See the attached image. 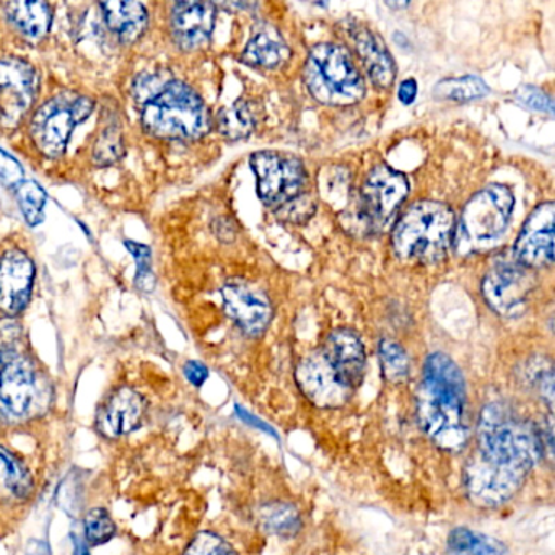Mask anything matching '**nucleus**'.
Instances as JSON below:
<instances>
[{
  "label": "nucleus",
  "instance_id": "nucleus-1",
  "mask_svg": "<svg viewBox=\"0 0 555 555\" xmlns=\"http://www.w3.org/2000/svg\"><path fill=\"white\" fill-rule=\"evenodd\" d=\"M479 450L464 470L467 495L476 505L508 502L544 457L539 425L502 402L483 408L477 428Z\"/></svg>",
  "mask_w": 555,
  "mask_h": 555
},
{
  "label": "nucleus",
  "instance_id": "nucleus-2",
  "mask_svg": "<svg viewBox=\"0 0 555 555\" xmlns=\"http://www.w3.org/2000/svg\"><path fill=\"white\" fill-rule=\"evenodd\" d=\"M417 415L422 430L441 450L457 453L466 447V382L460 366L444 353L435 352L425 360Z\"/></svg>",
  "mask_w": 555,
  "mask_h": 555
},
{
  "label": "nucleus",
  "instance_id": "nucleus-3",
  "mask_svg": "<svg viewBox=\"0 0 555 555\" xmlns=\"http://www.w3.org/2000/svg\"><path fill=\"white\" fill-rule=\"evenodd\" d=\"M456 235L453 210L437 201L409 207L392 230V248L404 261L430 262L444 258Z\"/></svg>",
  "mask_w": 555,
  "mask_h": 555
},
{
  "label": "nucleus",
  "instance_id": "nucleus-4",
  "mask_svg": "<svg viewBox=\"0 0 555 555\" xmlns=\"http://www.w3.org/2000/svg\"><path fill=\"white\" fill-rule=\"evenodd\" d=\"M141 106L142 126L155 138L196 141L209 132L210 113L204 100L171 76Z\"/></svg>",
  "mask_w": 555,
  "mask_h": 555
},
{
  "label": "nucleus",
  "instance_id": "nucleus-5",
  "mask_svg": "<svg viewBox=\"0 0 555 555\" xmlns=\"http://www.w3.org/2000/svg\"><path fill=\"white\" fill-rule=\"evenodd\" d=\"M304 79L308 92L327 106H350L365 95V82L346 48L317 44L305 63Z\"/></svg>",
  "mask_w": 555,
  "mask_h": 555
},
{
  "label": "nucleus",
  "instance_id": "nucleus-6",
  "mask_svg": "<svg viewBox=\"0 0 555 555\" xmlns=\"http://www.w3.org/2000/svg\"><path fill=\"white\" fill-rule=\"evenodd\" d=\"M95 103L89 96L64 92L48 100L30 125V135L41 154L50 158L63 157L73 138L74 129L92 115Z\"/></svg>",
  "mask_w": 555,
  "mask_h": 555
},
{
  "label": "nucleus",
  "instance_id": "nucleus-7",
  "mask_svg": "<svg viewBox=\"0 0 555 555\" xmlns=\"http://www.w3.org/2000/svg\"><path fill=\"white\" fill-rule=\"evenodd\" d=\"M515 197L503 184H490L470 197L461 216L457 242L461 248H483L505 232Z\"/></svg>",
  "mask_w": 555,
  "mask_h": 555
},
{
  "label": "nucleus",
  "instance_id": "nucleus-8",
  "mask_svg": "<svg viewBox=\"0 0 555 555\" xmlns=\"http://www.w3.org/2000/svg\"><path fill=\"white\" fill-rule=\"evenodd\" d=\"M251 168L258 180V196L272 209H281L304 194L307 171L297 157L281 152L262 151L251 157Z\"/></svg>",
  "mask_w": 555,
  "mask_h": 555
},
{
  "label": "nucleus",
  "instance_id": "nucleus-9",
  "mask_svg": "<svg viewBox=\"0 0 555 555\" xmlns=\"http://www.w3.org/2000/svg\"><path fill=\"white\" fill-rule=\"evenodd\" d=\"M409 194L404 175L388 165L370 171L360 190V217L372 230H383L395 219Z\"/></svg>",
  "mask_w": 555,
  "mask_h": 555
},
{
  "label": "nucleus",
  "instance_id": "nucleus-10",
  "mask_svg": "<svg viewBox=\"0 0 555 555\" xmlns=\"http://www.w3.org/2000/svg\"><path fill=\"white\" fill-rule=\"evenodd\" d=\"M531 269L518 262H499L493 266L482 282V294L500 317L515 318L525 311L526 301L534 291V275Z\"/></svg>",
  "mask_w": 555,
  "mask_h": 555
},
{
  "label": "nucleus",
  "instance_id": "nucleus-11",
  "mask_svg": "<svg viewBox=\"0 0 555 555\" xmlns=\"http://www.w3.org/2000/svg\"><path fill=\"white\" fill-rule=\"evenodd\" d=\"M37 73L22 60L0 61V126L14 129L24 121L37 100Z\"/></svg>",
  "mask_w": 555,
  "mask_h": 555
},
{
  "label": "nucleus",
  "instance_id": "nucleus-12",
  "mask_svg": "<svg viewBox=\"0 0 555 555\" xmlns=\"http://www.w3.org/2000/svg\"><path fill=\"white\" fill-rule=\"evenodd\" d=\"M37 396V373L27 357L12 349L0 350V412L22 417Z\"/></svg>",
  "mask_w": 555,
  "mask_h": 555
},
{
  "label": "nucleus",
  "instance_id": "nucleus-13",
  "mask_svg": "<svg viewBox=\"0 0 555 555\" xmlns=\"http://www.w3.org/2000/svg\"><path fill=\"white\" fill-rule=\"evenodd\" d=\"M554 203L532 210L515 242V259L528 269L547 268L554 262Z\"/></svg>",
  "mask_w": 555,
  "mask_h": 555
},
{
  "label": "nucleus",
  "instance_id": "nucleus-14",
  "mask_svg": "<svg viewBox=\"0 0 555 555\" xmlns=\"http://www.w3.org/2000/svg\"><path fill=\"white\" fill-rule=\"evenodd\" d=\"M295 378L301 392L318 408H340L352 395V389L340 382L321 350L298 363Z\"/></svg>",
  "mask_w": 555,
  "mask_h": 555
},
{
  "label": "nucleus",
  "instance_id": "nucleus-15",
  "mask_svg": "<svg viewBox=\"0 0 555 555\" xmlns=\"http://www.w3.org/2000/svg\"><path fill=\"white\" fill-rule=\"evenodd\" d=\"M223 308L236 326L251 337L261 336L272 321L269 298L253 285L232 281L222 288Z\"/></svg>",
  "mask_w": 555,
  "mask_h": 555
},
{
  "label": "nucleus",
  "instance_id": "nucleus-16",
  "mask_svg": "<svg viewBox=\"0 0 555 555\" xmlns=\"http://www.w3.org/2000/svg\"><path fill=\"white\" fill-rule=\"evenodd\" d=\"M35 264L21 249H11L0 258V311L15 317L30 301Z\"/></svg>",
  "mask_w": 555,
  "mask_h": 555
},
{
  "label": "nucleus",
  "instance_id": "nucleus-17",
  "mask_svg": "<svg viewBox=\"0 0 555 555\" xmlns=\"http://www.w3.org/2000/svg\"><path fill=\"white\" fill-rule=\"evenodd\" d=\"M321 352L347 388L353 391L362 383L366 356L362 339L356 331L347 327L333 331Z\"/></svg>",
  "mask_w": 555,
  "mask_h": 555
},
{
  "label": "nucleus",
  "instance_id": "nucleus-18",
  "mask_svg": "<svg viewBox=\"0 0 555 555\" xmlns=\"http://www.w3.org/2000/svg\"><path fill=\"white\" fill-rule=\"evenodd\" d=\"M144 412V398L134 389L121 388L113 392L112 398L100 409L96 427L103 437L119 438L141 425Z\"/></svg>",
  "mask_w": 555,
  "mask_h": 555
},
{
  "label": "nucleus",
  "instance_id": "nucleus-19",
  "mask_svg": "<svg viewBox=\"0 0 555 555\" xmlns=\"http://www.w3.org/2000/svg\"><path fill=\"white\" fill-rule=\"evenodd\" d=\"M216 24V5L209 2H178L171 12V30L183 50H197L210 40Z\"/></svg>",
  "mask_w": 555,
  "mask_h": 555
},
{
  "label": "nucleus",
  "instance_id": "nucleus-20",
  "mask_svg": "<svg viewBox=\"0 0 555 555\" xmlns=\"http://www.w3.org/2000/svg\"><path fill=\"white\" fill-rule=\"evenodd\" d=\"M352 38L357 53H359L372 82L379 89H389L395 83L396 67L382 38L376 37L365 27H357L352 31Z\"/></svg>",
  "mask_w": 555,
  "mask_h": 555
},
{
  "label": "nucleus",
  "instance_id": "nucleus-21",
  "mask_svg": "<svg viewBox=\"0 0 555 555\" xmlns=\"http://www.w3.org/2000/svg\"><path fill=\"white\" fill-rule=\"evenodd\" d=\"M288 57H291V48L285 43L281 31L269 24L255 28L242 54L243 63L251 67H261V69H275L287 63Z\"/></svg>",
  "mask_w": 555,
  "mask_h": 555
},
{
  "label": "nucleus",
  "instance_id": "nucleus-22",
  "mask_svg": "<svg viewBox=\"0 0 555 555\" xmlns=\"http://www.w3.org/2000/svg\"><path fill=\"white\" fill-rule=\"evenodd\" d=\"M100 9L103 11V17L109 30L125 43L138 41L147 28V9L141 2L113 0V2H102Z\"/></svg>",
  "mask_w": 555,
  "mask_h": 555
},
{
  "label": "nucleus",
  "instance_id": "nucleus-23",
  "mask_svg": "<svg viewBox=\"0 0 555 555\" xmlns=\"http://www.w3.org/2000/svg\"><path fill=\"white\" fill-rule=\"evenodd\" d=\"M5 14L25 37L40 40L50 31L53 14L47 2H9Z\"/></svg>",
  "mask_w": 555,
  "mask_h": 555
},
{
  "label": "nucleus",
  "instance_id": "nucleus-24",
  "mask_svg": "<svg viewBox=\"0 0 555 555\" xmlns=\"http://www.w3.org/2000/svg\"><path fill=\"white\" fill-rule=\"evenodd\" d=\"M258 521L262 531L281 539L295 538L304 528L300 512L291 503L271 502L258 509Z\"/></svg>",
  "mask_w": 555,
  "mask_h": 555
},
{
  "label": "nucleus",
  "instance_id": "nucleus-25",
  "mask_svg": "<svg viewBox=\"0 0 555 555\" xmlns=\"http://www.w3.org/2000/svg\"><path fill=\"white\" fill-rule=\"evenodd\" d=\"M448 555H505L506 545L492 535L457 526L448 534Z\"/></svg>",
  "mask_w": 555,
  "mask_h": 555
},
{
  "label": "nucleus",
  "instance_id": "nucleus-26",
  "mask_svg": "<svg viewBox=\"0 0 555 555\" xmlns=\"http://www.w3.org/2000/svg\"><path fill=\"white\" fill-rule=\"evenodd\" d=\"M34 493V479L27 467L5 448L0 447V496L25 500Z\"/></svg>",
  "mask_w": 555,
  "mask_h": 555
},
{
  "label": "nucleus",
  "instance_id": "nucleus-27",
  "mask_svg": "<svg viewBox=\"0 0 555 555\" xmlns=\"http://www.w3.org/2000/svg\"><path fill=\"white\" fill-rule=\"evenodd\" d=\"M256 128L255 112L249 103L236 102L220 112L217 129L229 141H242L253 134Z\"/></svg>",
  "mask_w": 555,
  "mask_h": 555
},
{
  "label": "nucleus",
  "instance_id": "nucleus-28",
  "mask_svg": "<svg viewBox=\"0 0 555 555\" xmlns=\"http://www.w3.org/2000/svg\"><path fill=\"white\" fill-rule=\"evenodd\" d=\"M489 87L476 76L453 77L443 79L434 87V95L451 102H473L489 95Z\"/></svg>",
  "mask_w": 555,
  "mask_h": 555
},
{
  "label": "nucleus",
  "instance_id": "nucleus-29",
  "mask_svg": "<svg viewBox=\"0 0 555 555\" xmlns=\"http://www.w3.org/2000/svg\"><path fill=\"white\" fill-rule=\"evenodd\" d=\"M379 362H382L383 375L388 382L401 383L408 378L409 357L401 344L383 339L379 343Z\"/></svg>",
  "mask_w": 555,
  "mask_h": 555
},
{
  "label": "nucleus",
  "instance_id": "nucleus-30",
  "mask_svg": "<svg viewBox=\"0 0 555 555\" xmlns=\"http://www.w3.org/2000/svg\"><path fill=\"white\" fill-rule=\"evenodd\" d=\"M17 201L28 225L37 227L43 222L48 196L40 184L35 181H24L17 188Z\"/></svg>",
  "mask_w": 555,
  "mask_h": 555
},
{
  "label": "nucleus",
  "instance_id": "nucleus-31",
  "mask_svg": "<svg viewBox=\"0 0 555 555\" xmlns=\"http://www.w3.org/2000/svg\"><path fill=\"white\" fill-rule=\"evenodd\" d=\"M125 155V141L118 126H106L96 139L92 158L99 167H106L118 162Z\"/></svg>",
  "mask_w": 555,
  "mask_h": 555
},
{
  "label": "nucleus",
  "instance_id": "nucleus-32",
  "mask_svg": "<svg viewBox=\"0 0 555 555\" xmlns=\"http://www.w3.org/2000/svg\"><path fill=\"white\" fill-rule=\"evenodd\" d=\"M83 528H86L87 541L92 545L106 544L116 534L115 521H113L109 513L103 508L90 509L87 513L86 521H83Z\"/></svg>",
  "mask_w": 555,
  "mask_h": 555
},
{
  "label": "nucleus",
  "instance_id": "nucleus-33",
  "mask_svg": "<svg viewBox=\"0 0 555 555\" xmlns=\"http://www.w3.org/2000/svg\"><path fill=\"white\" fill-rule=\"evenodd\" d=\"M528 376L542 401L552 411L554 408V370H552L551 363L545 359L532 360L529 363Z\"/></svg>",
  "mask_w": 555,
  "mask_h": 555
},
{
  "label": "nucleus",
  "instance_id": "nucleus-34",
  "mask_svg": "<svg viewBox=\"0 0 555 555\" xmlns=\"http://www.w3.org/2000/svg\"><path fill=\"white\" fill-rule=\"evenodd\" d=\"M126 248L131 253L132 258L138 264V275H135V285L139 291L152 292L155 287L154 272H152L151 248L141 243L126 242Z\"/></svg>",
  "mask_w": 555,
  "mask_h": 555
},
{
  "label": "nucleus",
  "instance_id": "nucleus-35",
  "mask_svg": "<svg viewBox=\"0 0 555 555\" xmlns=\"http://www.w3.org/2000/svg\"><path fill=\"white\" fill-rule=\"evenodd\" d=\"M184 555H238L235 548L214 532H199L188 545Z\"/></svg>",
  "mask_w": 555,
  "mask_h": 555
},
{
  "label": "nucleus",
  "instance_id": "nucleus-36",
  "mask_svg": "<svg viewBox=\"0 0 555 555\" xmlns=\"http://www.w3.org/2000/svg\"><path fill=\"white\" fill-rule=\"evenodd\" d=\"M278 216L281 217L285 222L301 223L307 222L311 219L314 212H317V203H314L311 194H300V196L292 199L291 203L282 206L281 209L275 210Z\"/></svg>",
  "mask_w": 555,
  "mask_h": 555
},
{
  "label": "nucleus",
  "instance_id": "nucleus-37",
  "mask_svg": "<svg viewBox=\"0 0 555 555\" xmlns=\"http://www.w3.org/2000/svg\"><path fill=\"white\" fill-rule=\"evenodd\" d=\"M515 100L519 105L534 109V112L547 113L551 116L554 113V102H552L551 96L545 95L542 90L535 89V87H521V89L516 90Z\"/></svg>",
  "mask_w": 555,
  "mask_h": 555
},
{
  "label": "nucleus",
  "instance_id": "nucleus-38",
  "mask_svg": "<svg viewBox=\"0 0 555 555\" xmlns=\"http://www.w3.org/2000/svg\"><path fill=\"white\" fill-rule=\"evenodd\" d=\"M0 183L15 190L24 183V170L21 164L2 149H0Z\"/></svg>",
  "mask_w": 555,
  "mask_h": 555
},
{
  "label": "nucleus",
  "instance_id": "nucleus-39",
  "mask_svg": "<svg viewBox=\"0 0 555 555\" xmlns=\"http://www.w3.org/2000/svg\"><path fill=\"white\" fill-rule=\"evenodd\" d=\"M184 376H186L188 382L193 383L194 386H203L206 383V379L209 378V370H207L206 365H203L201 362H188L184 365Z\"/></svg>",
  "mask_w": 555,
  "mask_h": 555
},
{
  "label": "nucleus",
  "instance_id": "nucleus-40",
  "mask_svg": "<svg viewBox=\"0 0 555 555\" xmlns=\"http://www.w3.org/2000/svg\"><path fill=\"white\" fill-rule=\"evenodd\" d=\"M418 86L414 79H405L399 87L398 99L402 105L409 106L417 99Z\"/></svg>",
  "mask_w": 555,
  "mask_h": 555
},
{
  "label": "nucleus",
  "instance_id": "nucleus-41",
  "mask_svg": "<svg viewBox=\"0 0 555 555\" xmlns=\"http://www.w3.org/2000/svg\"><path fill=\"white\" fill-rule=\"evenodd\" d=\"M27 555H48V547L43 542H31Z\"/></svg>",
  "mask_w": 555,
  "mask_h": 555
},
{
  "label": "nucleus",
  "instance_id": "nucleus-42",
  "mask_svg": "<svg viewBox=\"0 0 555 555\" xmlns=\"http://www.w3.org/2000/svg\"><path fill=\"white\" fill-rule=\"evenodd\" d=\"M388 5V8H392V9H405V8H409V4H386Z\"/></svg>",
  "mask_w": 555,
  "mask_h": 555
}]
</instances>
